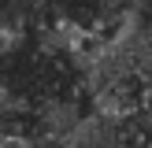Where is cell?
<instances>
[{
	"instance_id": "6da1fadb",
	"label": "cell",
	"mask_w": 152,
	"mask_h": 148,
	"mask_svg": "<svg viewBox=\"0 0 152 148\" xmlns=\"http://www.w3.org/2000/svg\"><path fill=\"white\" fill-rule=\"evenodd\" d=\"M145 122L137 111L89 107L63 137V148H145Z\"/></svg>"
}]
</instances>
